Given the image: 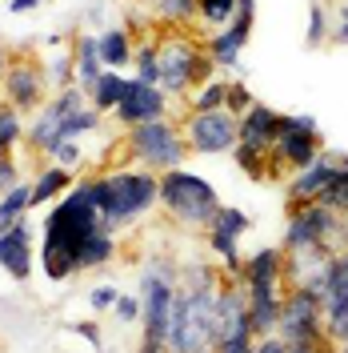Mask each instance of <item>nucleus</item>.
Returning <instances> with one entry per match:
<instances>
[{"label":"nucleus","mask_w":348,"mask_h":353,"mask_svg":"<svg viewBox=\"0 0 348 353\" xmlns=\"http://www.w3.org/2000/svg\"><path fill=\"white\" fill-rule=\"evenodd\" d=\"M36 4H41V0H8V12H12V17H21V12H32Z\"/></svg>","instance_id":"49"},{"label":"nucleus","mask_w":348,"mask_h":353,"mask_svg":"<svg viewBox=\"0 0 348 353\" xmlns=\"http://www.w3.org/2000/svg\"><path fill=\"white\" fill-rule=\"evenodd\" d=\"M336 173H340L336 157L320 153L312 165H305V169H296V173L288 176L284 201H288V205H308V201H320V197H325V189L336 181Z\"/></svg>","instance_id":"16"},{"label":"nucleus","mask_w":348,"mask_h":353,"mask_svg":"<svg viewBox=\"0 0 348 353\" xmlns=\"http://www.w3.org/2000/svg\"><path fill=\"white\" fill-rule=\"evenodd\" d=\"M237 281L244 289H252V285H288V281H284V249L281 245H264V249H257L252 257H244Z\"/></svg>","instance_id":"20"},{"label":"nucleus","mask_w":348,"mask_h":353,"mask_svg":"<svg viewBox=\"0 0 348 353\" xmlns=\"http://www.w3.org/2000/svg\"><path fill=\"white\" fill-rule=\"evenodd\" d=\"M100 209L88 197V185L76 181L65 197L56 201L44 217V241H41V269L48 281H72L80 273V245L100 229Z\"/></svg>","instance_id":"1"},{"label":"nucleus","mask_w":348,"mask_h":353,"mask_svg":"<svg viewBox=\"0 0 348 353\" xmlns=\"http://www.w3.org/2000/svg\"><path fill=\"white\" fill-rule=\"evenodd\" d=\"M52 165H65V169H76L80 161H85V149H80V141H61L52 153H48Z\"/></svg>","instance_id":"40"},{"label":"nucleus","mask_w":348,"mask_h":353,"mask_svg":"<svg viewBox=\"0 0 348 353\" xmlns=\"http://www.w3.org/2000/svg\"><path fill=\"white\" fill-rule=\"evenodd\" d=\"M332 37H328V41L332 44H348V4H340V8H336V17H332Z\"/></svg>","instance_id":"47"},{"label":"nucleus","mask_w":348,"mask_h":353,"mask_svg":"<svg viewBox=\"0 0 348 353\" xmlns=\"http://www.w3.org/2000/svg\"><path fill=\"white\" fill-rule=\"evenodd\" d=\"M288 345H284L281 337L272 333V337H257V353H284Z\"/></svg>","instance_id":"48"},{"label":"nucleus","mask_w":348,"mask_h":353,"mask_svg":"<svg viewBox=\"0 0 348 353\" xmlns=\"http://www.w3.org/2000/svg\"><path fill=\"white\" fill-rule=\"evenodd\" d=\"M184 141H188V153H200V157L232 153L240 145V117H232L228 109L188 112L184 117Z\"/></svg>","instance_id":"12"},{"label":"nucleus","mask_w":348,"mask_h":353,"mask_svg":"<svg viewBox=\"0 0 348 353\" xmlns=\"http://www.w3.org/2000/svg\"><path fill=\"white\" fill-rule=\"evenodd\" d=\"M88 105V97L80 88H65V92H52L48 97V105H44L36 117H32V125H28V149L32 153L48 157L61 141H65V125L76 117V112Z\"/></svg>","instance_id":"11"},{"label":"nucleus","mask_w":348,"mask_h":353,"mask_svg":"<svg viewBox=\"0 0 348 353\" xmlns=\"http://www.w3.org/2000/svg\"><path fill=\"white\" fill-rule=\"evenodd\" d=\"M156 48H160V88L168 97H193L220 72L204 48V37H196L193 28H156Z\"/></svg>","instance_id":"3"},{"label":"nucleus","mask_w":348,"mask_h":353,"mask_svg":"<svg viewBox=\"0 0 348 353\" xmlns=\"http://www.w3.org/2000/svg\"><path fill=\"white\" fill-rule=\"evenodd\" d=\"M276 129H281V112L268 109L264 101H257L252 109L240 117V145L252 149V153H272Z\"/></svg>","instance_id":"18"},{"label":"nucleus","mask_w":348,"mask_h":353,"mask_svg":"<svg viewBox=\"0 0 348 353\" xmlns=\"http://www.w3.org/2000/svg\"><path fill=\"white\" fill-rule=\"evenodd\" d=\"M28 209H32V176L0 193V233L12 229L17 221H28Z\"/></svg>","instance_id":"25"},{"label":"nucleus","mask_w":348,"mask_h":353,"mask_svg":"<svg viewBox=\"0 0 348 353\" xmlns=\"http://www.w3.org/2000/svg\"><path fill=\"white\" fill-rule=\"evenodd\" d=\"M24 141V117L8 101H0V157H17Z\"/></svg>","instance_id":"33"},{"label":"nucleus","mask_w":348,"mask_h":353,"mask_svg":"<svg viewBox=\"0 0 348 353\" xmlns=\"http://www.w3.org/2000/svg\"><path fill=\"white\" fill-rule=\"evenodd\" d=\"M240 0H196V28L208 37V32H220L237 21Z\"/></svg>","instance_id":"27"},{"label":"nucleus","mask_w":348,"mask_h":353,"mask_svg":"<svg viewBox=\"0 0 348 353\" xmlns=\"http://www.w3.org/2000/svg\"><path fill=\"white\" fill-rule=\"evenodd\" d=\"M168 101L173 97L160 85H144V81L132 77L129 85H124V97H120V105L112 112V121L120 129H136V125H149V121H160V117H173Z\"/></svg>","instance_id":"13"},{"label":"nucleus","mask_w":348,"mask_h":353,"mask_svg":"<svg viewBox=\"0 0 348 353\" xmlns=\"http://www.w3.org/2000/svg\"><path fill=\"white\" fill-rule=\"evenodd\" d=\"M284 289L288 285H252L248 293V321L257 337H272L281 325V305H284Z\"/></svg>","instance_id":"19"},{"label":"nucleus","mask_w":348,"mask_h":353,"mask_svg":"<svg viewBox=\"0 0 348 353\" xmlns=\"http://www.w3.org/2000/svg\"><path fill=\"white\" fill-rule=\"evenodd\" d=\"M48 97H52V88H48L44 65L32 61V57H24V52H17L12 65H8V72H4V81H0V101H8L21 117L24 112L36 117V112L48 105Z\"/></svg>","instance_id":"10"},{"label":"nucleus","mask_w":348,"mask_h":353,"mask_svg":"<svg viewBox=\"0 0 348 353\" xmlns=\"http://www.w3.org/2000/svg\"><path fill=\"white\" fill-rule=\"evenodd\" d=\"M208 225H217V229L232 233V237H244V233L252 229V217H248L244 209H237V205H220V209H217V217L208 221Z\"/></svg>","instance_id":"37"},{"label":"nucleus","mask_w":348,"mask_h":353,"mask_svg":"<svg viewBox=\"0 0 348 353\" xmlns=\"http://www.w3.org/2000/svg\"><path fill=\"white\" fill-rule=\"evenodd\" d=\"M173 297H176V273L168 261H153L144 273H140V325H144V337L140 345H156L164 350L168 341V321H173Z\"/></svg>","instance_id":"7"},{"label":"nucleus","mask_w":348,"mask_h":353,"mask_svg":"<svg viewBox=\"0 0 348 353\" xmlns=\"http://www.w3.org/2000/svg\"><path fill=\"white\" fill-rule=\"evenodd\" d=\"M21 165H17V157H0V185L4 189H12V185H21Z\"/></svg>","instance_id":"44"},{"label":"nucleus","mask_w":348,"mask_h":353,"mask_svg":"<svg viewBox=\"0 0 348 353\" xmlns=\"http://www.w3.org/2000/svg\"><path fill=\"white\" fill-rule=\"evenodd\" d=\"M112 313H116V321H120V325H132V321H140L144 305H140V297H136V293H120V297H116V305H112Z\"/></svg>","instance_id":"41"},{"label":"nucleus","mask_w":348,"mask_h":353,"mask_svg":"<svg viewBox=\"0 0 348 353\" xmlns=\"http://www.w3.org/2000/svg\"><path fill=\"white\" fill-rule=\"evenodd\" d=\"M44 77H48V88H52V92L76 88V65H72V48H56V52L44 61Z\"/></svg>","instance_id":"32"},{"label":"nucleus","mask_w":348,"mask_h":353,"mask_svg":"<svg viewBox=\"0 0 348 353\" xmlns=\"http://www.w3.org/2000/svg\"><path fill=\"white\" fill-rule=\"evenodd\" d=\"M112 257H116V233L100 225V229L80 245V273H85V269H100V265H109Z\"/></svg>","instance_id":"31"},{"label":"nucleus","mask_w":348,"mask_h":353,"mask_svg":"<svg viewBox=\"0 0 348 353\" xmlns=\"http://www.w3.org/2000/svg\"><path fill=\"white\" fill-rule=\"evenodd\" d=\"M0 193H4V185H0Z\"/></svg>","instance_id":"55"},{"label":"nucleus","mask_w":348,"mask_h":353,"mask_svg":"<svg viewBox=\"0 0 348 353\" xmlns=\"http://www.w3.org/2000/svg\"><path fill=\"white\" fill-rule=\"evenodd\" d=\"M204 245H208V253L224 265V273L237 277L240 265H244V257H240V237L224 233V229H217V225H208V229H204Z\"/></svg>","instance_id":"26"},{"label":"nucleus","mask_w":348,"mask_h":353,"mask_svg":"<svg viewBox=\"0 0 348 353\" xmlns=\"http://www.w3.org/2000/svg\"><path fill=\"white\" fill-rule=\"evenodd\" d=\"M132 4H149V8H153V4H156V0H132Z\"/></svg>","instance_id":"52"},{"label":"nucleus","mask_w":348,"mask_h":353,"mask_svg":"<svg viewBox=\"0 0 348 353\" xmlns=\"http://www.w3.org/2000/svg\"><path fill=\"white\" fill-rule=\"evenodd\" d=\"M136 353H164V350H156V345H140Z\"/></svg>","instance_id":"51"},{"label":"nucleus","mask_w":348,"mask_h":353,"mask_svg":"<svg viewBox=\"0 0 348 353\" xmlns=\"http://www.w3.org/2000/svg\"><path fill=\"white\" fill-rule=\"evenodd\" d=\"M252 105H257V101H252V88L244 85V81H228V101H224V109L232 112V117H244Z\"/></svg>","instance_id":"39"},{"label":"nucleus","mask_w":348,"mask_h":353,"mask_svg":"<svg viewBox=\"0 0 348 353\" xmlns=\"http://www.w3.org/2000/svg\"><path fill=\"white\" fill-rule=\"evenodd\" d=\"M153 24L156 28H193L196 24V0H156Z\"/></svg>","instance_id":"30"},{"label":"nucleus","mask_w":348,"mask_h":353,"mask_svg":"<svg viewBox=\"0 0 348 353\" xmlns=\"http://www.w3.org/2000/svg\"><path fill=\"white\" fill-rule=\"evenodd\" d=\"M132 72H136V81H144V85H160V48H156V32L136 37Z\"/></svg>","instance_id":"29"},{"label":"nucleus","mask_w":348,"mask_h":353,"mask_svg":"<svg viewBox=\"0 0 348 353\" xmlns=\"http://www.w3.org/2000/svg\"><path fill=\"white\" fill-rule=\"evenodd\" d=\"M72 65H76V88L88 97V92L96 88V81L109 72L105 61H100V37L76 32V37H72Z\"/></svg>","instance_id":"21"},{"label":"nucleus","mask_w":348,"mask_h":353,"mask_svg":"<svg viewBox=\"0 0 348 353\" xmlns=\"http://www.w3.org/2000/svg\"><path fill=\"white\" fill-rule=\"evenodd\" d=\"M336 225V213L320 205V201H308V205H288V221H284V241L281 249H308V245H325L328 233Z\"/></svg>","instance_id":"14"},{"label":"nucleus","mask_w":348,"mask_h":353,"mask_svg":"<svg viewBox=\"0 0 348 353\" xmlns=\"http://www.w3.org/2000/svg\"><path fill=\"white\" fill-rule=\"evenodd\" d=\"M32 265H36V253H32V225H28V221H17L12 229L0 233V269H4L12 281H28V277H32Z\"/></svg>","instance_id":"17"},{"label":"nucleus","mask_w":348,"mask_h":353,"mask_svg":"<svg viewBox=\"0 0 348 353\" xmlns=\"http://www.w3.org/2000/svg\"><path fill=\"white\" fill-rule=\"evenodd\" d=\"M320 205H328L332 213H348V173H345V169H340V173H336V181L325 189Z\"/></svg>","instance_id":"38"},{"label":"nucleus","mask_w":348,"mask_h":353,"mask_svg":"<svg viewBox=\"0 0 348 353\" xmlns=\"http://www.w3.org/2000/svg\"><path fill=\"white\" fill-rule=\"evenodd\" d=\"M124 145H129L132 161H136V165H144V169H153V173L180 169V165H184V157H188L184 125H176L173 117H160V121H149V125L124 129Z\"/></svg>","instance_id":"6"},{"label":"nucleus","mask_w":348,"mask_h":353,"mask_svg":"<svg viewBox=\"0 0 348 353\" xmlns=\"http://www.w3.org/2000/svg\"><path fill=\"white\" fill-rule=\"evenodd\" d=\"M116 297H120V289H116V285H92L88 305H92V313H105V309L116 305Z\"/></svg>","instance_id":"42"},{"label":"nucleus","mask_w":348,"mask_h":353,"mask_svg":"<svg viewBox=\"0 0 348 353\" xmlns=\"http://www.w3.org/2000/svg\"><path fill=\"white\" fill-rule=\"evenodd\" d=\"M85 185L92 205L100 209L105 229H112V233L136 225L144 213H153L160 205V173L144 169V165H120L112 173L85 176Z\"/></svg>","instance_id":"2"},{"label":"nucleus","mask_w":348,"mask_h":353,"mask_svg":"<svg viewBox=\"0 0 348 353\" xmlns=\"http://www.w3.org/2000/svg\"><path fill=\"white\" fill-rule=\"evenodd\" d=\"M12 57H17V52L0 41V81H4V72H8V65H12Z\"/></svg>","instance_id":"50"},{"label":"nucleus","mask_w":348,"mask_h":353,"mask_svg":"<svg viewBox=\"0 0 348 353\" xmlns=\"http://www.w3.org/2000/svg\"><path fill=\"white\" fill-rule=\"evenodd\" d=\"M276 337L288 341V345H328V337H325V301H320L316 293L301 289V285H288L284 289Z\"/></svg>","instance_id":"8"},{"label":"nucleus","mask_w":348,"mask_h":353,"mask_svg":"<svg viewBox=\"0 0 348 353\" xmlns=\"http://www.w3.org/2000/svg\"><path fill=\"white\" fill-rule=\"evenodd\" d=\"M217 289L220 285H204V289L176 285L164 353H204L217 345Z\"/></svg>","instance_id":"4"},{"label":"nucleus","mask_w":348,"mask_h":353,"mask_svg":"<svg viewBox=\"0 0 348 353\" xmlns=\"http://www.w3.org/2000/svg\"><path fill=\"white\" fill-rule=\"evenodd\" d=\"M348 309V249L336 253L332 261V281H328V293H325V321L340 317Z\"/></svg>","instance_id":"28"},{"label":"nucleus","mask_w":348,"mask_h":353,"mask_svg":"<svg viewBox=\"0 0 348 353\" xmlns=\"http://www.w3.org/2000/svg\"><path fill=\"white\" fill-rule=\"evenodd\" d=\"M336 353H348V345H340V350H336Z\"/></svg>","instance_id":"53"},{"label":"nucleus","mask_w":348,"mask_h":353,"mask_svg":"<svg viewBox=\"0 0 348 353\" xmlns=\"http://www.w3.org/2000/svg\"><path fill=\"white\" fill-rule=\"evenodd\" d=\"M132 52H136V37H132L129 28H109V32H100V61H105V68L124 72V68L132 65Z\"/></svg>","instance_id":"24"},{"label":"nucleus","mask_w":348,"mask_h":353,"mask_svg":"<svg viewBox=\"0 0 348 353\" xmlns=\"http://www.w3.org/2000/svg\"><path fill=\"white\" fill-rule=\"evenodd\" d=\"M204 353H217V350H204Z\"/></svg>","instance_id":"54"},{"label":"nucleus","mask_w":348,"mask_h":353,"mask_svg":"<svg viewBox=\"0 0 348 353\" xmlns=\"http://www.w3.org/2000/svg\"><path fill=\"white\" fill-rule=\"evenodd\" d=\"M224 101H228V81L213 77L208 85H200L188 97V112H217V109H224Z\"/></svg>","instance_id":"36"},{"label":"nucleus","mask_w":348,"mask_h":353,"mask_svg":"<svg viewBox=\"0 0 348 353\" xmlns=\"http://www.w3.org/2000/svg\"><path fill=\"white\" fill-rule=\"evenodd\" d=\"M336 253L328 249V245H308V249H292V253H284V281L288 285H305L308 277L316 273V269H325Z\"/></svg>","instance_id":"22"},{"label":"nucleus","mask_w":348,"mask_h":353,"mask_svg":"<svg viewBox=\"0 0 348 353\" xmlns=\"http://www.w3.org/2000/svg\"><path fill=\"white\" fill-rule=\"evenodd\" d=\"M332 37V17H328L325 0H312L308 4V24H305V48H320Z\"/></svg>","instance_id":"35"},{"label":"nucleus","mask_w":348,"mask_h":353,"mask_svg":"<svg viewBox=\"0 0 348 353\" xmlns=\"http://www.w3.org/2000/svg\"><path fill=\"white\" fill-rule=\"evenodd\" d=\"M325 337L332 350H340V345H348V309L340 313V317H332V321H325Z\"/></svg>","instance_id":"43"},{"label":"nucleus","mask_w":348,"mask_h":353,"mask_svg":"<svg viewBox=\"0 0 348 353\" xmlns=\"http://www.w3.org/2000/svg\"><path fill=\"white\" fill-rule=\"evenodd\" d=\"M72 185H76L72 169H65V165H52V161H48L41 173L32 176V209H41V205H56V201L65 197Z\"/></svg>","instance_id":"23"},{"label":"nucleus","mask_w":348,"mask_h":353,"mask_svg":"<svg viewBox=\"0 0 348 353\" xmlns=\"http://www.w3.org/2000/svg\"><path fill=\"white\" fill-rule=\"evenodd\" d=\"M124 85H129V81H124V72H112V68H109V72L96 81V88L88 92V101H92L100 112H116L120 97H124Z\"/></svg>","instance_id":"34"},{"label":"nucleus","mask_w":348,"mask_h":353,"mask_svg":"<svg viewBox=\"0 0 348 353\" xmlns=\"http://www.w3.org/2000/svg\"><path fill=\"white\" fill-rule=\"evenodd\" d=\"M160 209L184 229H208V221L220 209V197L200 173L180 165V169L160 173Z\"/></svg>","instance_id":"5"},{"label":"nucleus","mask_w":348,"mask_h":353,"mask_svg":"<svg viewBox=\"0 0 348 353\" xmlns=\"http://www.w3.org/2000/svg\"><path fill=\"white\" fill-rule=\"evenodd\" d=\"M325 153V137L316 117L308 112H281V129H276V145H272V161L281 169H305Z\"/></svg>","instance_id":"9"},{"label":"nucleus","mask_w":348,"mask_h":353,"mask_svg":"<svg viewBox=\"0 0 348 353\" xmlns=\"http://www.w3.org/2000/svg\"><path fill=\"white\" fill-rule=\"evenodd\" d=\"M217 353H257V337H228L217 345Z\"/></svg>","instance_id":"46"},{"label":"nucleus","mask_w":348,"mask_h":353,"mask_svg":"<svg viewBox=\"0 0 348 353\" xmlns=\"http://www.w3.org/2000/svg\"><path fill=\"white\" fill-rule=\"evenodd\" d=\"M252 24H257V0H240L237 21L228 24V28H220V32H208V37H204V48H208V57L217 61V68H237L240 65V52H244V44L252 37Z\"/></svg>","instance_id":"15"},{"label":"nucleus","mask_w":348,"mask_h":353,"mask_svg":"<svg viewBox=\"0 0 348 353\" xmlns=\"http://www.w3.org/2000/svg\"><path fill=\"white\" fill-rule=\"evenodd\" d=\"M72 330L80 333V337H85L88 345H92V350L100 353L105 350V341H100V337H105V333H100V325H96V321H76V325H72Z\"/></svg>","instance_id":"45"}]
</instances>
